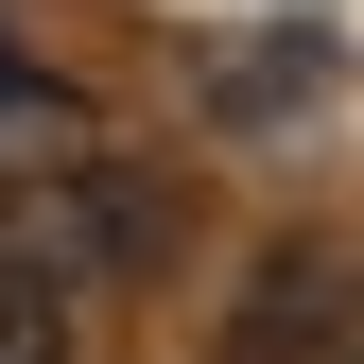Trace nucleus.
<instances>
[{"label": "nucleus", "instance_id": "f257e3e1", "mask_svg": "<svg viewBox=\"0 0 364 364\" xmlns=\"http://www.w3.org/2000/svg\"><path fill=\"white\" fill-rule=\"evenodd\" d=\"M0 243L53 260L70 295H105V278H156L173 260V191L139 156H35V173H0Z\"/></svg>", "mask_w": 364, "mask_h": 364}, {"label": "nucleus", "instance_id": "f03ea898", "mask_svg": "<svg viewBox=\"0 0 364 364\" xmlns=\"http://www.w3.org/2000/svg\"><path fill=\"white\" fill-rule=\"evenodd\" d=\"M347 295H364L347 243H260L243 312H225V364H347Z\"/></svg>", "mask_w": 364, "mask_h": 364}, {"label": "nucleus", "instance_id": "7ed1b4c3", "mask_svg": "<svg viewBox=\"0 0 364 364\" xmlns=\"http://www.w3.org/2000/svg\"><path fill=\"white\" fill-rule=\"evenodd\" d=\"M0 364H70V278L0 243Z\"/></svg>", "mask_w": 364, "mask_h": 364}, {"label": "nucleus", "instance_id": "20e7f679", "mask_svg": "<svg viewBox=\"0 0 364 364\" xmlns=\"http://www.w3.org/2000/svg\"><path fill=\"white\" fill-rule=\"evenodd\" d=\"M330 53H312V35H278V53H225V122H278V87H312Z\"/></svg>", "mask_w": 364, "mask_h": 364}, {"label": "nucleus", "instance_id": "39448f33", "mask_svg": "<svg viewBox=\"0 0 364 364\" xmlns=\"http://www.w3.org/2000/svg\"><path fill=\"white\" fill-rule=\"evenodd\" d=\"M0 105H35V87H18V53H0Z\"/></svg>", "mask_w": 364, "mask_h": 364}, {"label": "nucleus", "instance_id": "423d86ee", "mask_svg": "<svg viewBox=\"0 0 364 364\" xmlns=\"http://www.w3.org/2000/svg\"><path fill=\"white\" fill-rule=\"evenodd\" d=\"M347 364H364V295H347Z\"/></svg>", "mask_w": 364, "mask_h": 364}]
</instances>
